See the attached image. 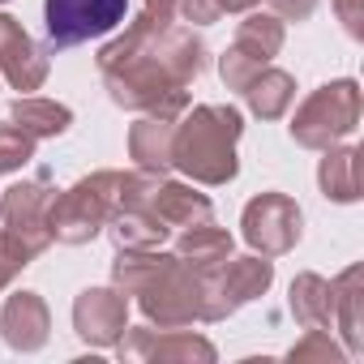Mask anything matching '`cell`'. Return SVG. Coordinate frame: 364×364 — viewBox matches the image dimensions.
Returning <instances> with one entry per match:
<instances>
[{"mask_svg": "<svg viewBox=\"0 0 364 364\" xmlns=\"http://www.w3.org/2000/svg\"><path fill=\"white\" fill-rule=\"evenodd\" d=\"M240 112L228 103H202L176 120L171 133V167L193 176L198 185H228L236 176V141H240Z\"/></svg>", "mask_w": 364, "mask_h": 364, "instance_id": "cell-1", "label": "cell"}, {"mask_svg": "<svg viewBox=\"0 0 364 364\" xmlns=\"http://www.w3.org/2000/svg\"><path fill=\"white\" fill-rule=\"evenodd\" d=\"M120 180H124V171H95V176L77 180L73 189L56 193L52 215H48L52 240H60V245H90L107 228V219L116 210Z\"/></svg>", "mask_w": 364, "mask_h": 364, "instance_id": "cell-2", "label": "cell"}, {"mask_svg": "<svg viewBox=\"0 0 364 364\" xmlns=\"http://www.w3.org/2000/svg\"><path fill=\"white\" fill-rule=\"evenodd\" d=\"M355 124H360V86H355L351 77H343V82H330V86L313 90V95L296 107V116H291V137H296V146H304V150H326V146H334L338 137H347Z\"/></svg>", "mask_w": 364, "mask_h": 364, "instance_id": "cell-3", "label": "cell"}, {"mask_svg": "<svg viewBox=\"0 0 364 364\" xmlns=\"http://www.w3.org/2000/svg\"><path fill=\"white\" fill-rule=\"evenodd\" d=\"M137 304L159 330L193 326V321H202V274L171 253L167 266L137 291Z\"/></svg>", "mask_w": 364, "mask_h": 364, "instance_id": "cell-4", "label": "cell"}, {"mask_svg": "<svg viewBox=\"0 0 364 364\" xmlns=\"http://www.w3.org/2000/svg\"><path fill=\"white\" fill-rule=\"evenodd\" d=\"M274 279L270 257H228L210 274H202V321H223L240 304L257 300Z\"/></svg>", "mask_w": 364, "mask_h": 364, "instance_id": "cell-5", "label": "cell"}, {"mask_svg": "<svg viewBox=\"0 0 364 364\" xmlns=\"http://www.w3.org/2000/svg\"><path fill=\"white\" fill-rule=\"evenodd\" d=\"M52 202H56V189H52V176L48 171H35L31 180L5 189L0 198V215H5V228L31 249V257H39L48 245H52Z\"/></svg>", "mask_w": 364, "mask_h": 364, "instance_id": "cell-6", "label": "cell"}, {"mask_svg": "<svg viewBox=\"0 0 364 364\" xmlns=\"http://www.w3.org/2000/svg\"><path fill=\"white\" fill-rule=\"evenodd\" d=\"M283 48V18L274 14H249L236 31V43L223 52L219 60V73L232 90H245Z\"/></svg>", "mask_w": 364, "mask_h": 364, "instance_id": "cell-7", "label": "cell"}, {"mask_svg": "<svg viewBox=\"0 0 364 364\" xmlns=\"http://www.w3.org/2000/svg\"><path fill=\"white\" fill-rule=\"evenodd\" d=\"M129 0H43L52 48H77L124 22Z\"/></svg>", "mask_w": 364, "mask_h": 364, "instance_id": "cell-8", "label": "cell"}, {"mask_svg": "<svg viewBox=\"0 0 364 364\" xmlns=\"http://www.w3.org/2000/svg\"><path fill=\"white\" fill-rule=\"evenodd\" d=\"M240 228H245V240L262 257H283L300 240V206L287 193H262L245 206Z\"/></svg>", "mask_w": 364, "mask_h": 364, "instance_id": "cell-9", "label": "cell"}, {"mask_svg": "<svg viewBox=\"0 0 364 364\" xmlns=\"http://www.w3.org/2000/svg\"><path fill=\"white\" fill-rule=\"evenodd\" d=\"M120 360H159V364H193V360H215L210 338L193 334V330H150V326H124V334L116 338Z\"/></svg>", "mask_w": 364, "mask_h": 364, "instance_id": "cell-10", "label": "cell"}, {"mask_svg": "<svg viewBox=\"0 0 364 364\" xmlns=\"http://www.w3.org/2000/svg\"><path fill=\"white\" fill-rule=\"evenodd\" d=\"M129 326V296L116 287H86L73 300V330L90 347H116Z\"/></svg>", "mask_w": 364, "mask_h": 364, "instance_id": "cell-11", "label": "cell"}, {"mask_svg": "<svg viewBox=\"0 0 364 364\" xmlns=\"http://www.w3.org/2000/svg\"><path fill=\"white\" fill-rule=\"evenodd\" d=\"M0 73L14 90H39L48 82V52L18 26V18L0 14Z\"/></svg>", "mask_w": 364, "mask_h": 364, "instance_id": "cell-12", "label": "cell"}, {"mask_svg": "<svg viewBox=\"0 0 364 364\" xmlns=\"http://www.w3.org/2000/svg\"><path fill=\"white\" fill-rule=\"evenodd\" d=\"M52 330V313L43 304L39 291H14L5 300V313H0V334L14 351H39L48 343Z\"/></svg>", "mask_w": 364, "mask_h": 364, "instance_id": "cell-13", "label": "cell"}, {"mask_svg": "<svg viewBox=\"0 0 364 364\" xmlns=\"http://www.w3.org/2000/svg\"><path fill=\"white\" fill-rule=\"evenodd\" d=\"M180 116H163V112H146L133 129H129V159L137 163V171L163 176L171 167V133H176Z\"/></svg>", "mask_w": 364, "mask_h": 364, "instance_id": "cell-14", "label": "cell"}, {"mask_svg": "<svg viewBox=\"0 0 364 364\" xmlns=\"http://www.w3.org/2000/svg\"><path fill=\"white\" fill-rule=\"evenodd\" d=\"M150 210L159 215V223L176 236V232H185V228H198V223H210L215 210H210V198L189 189V185H154L150 193Z\"/></svg>", "mask_w": 364, "mask_h": 364, "instance_id": "cell-15", "label": "cell"}, {"mask_svg": "<svg viewBox=\"0 0 364 364\" xmlns=\"http://www.w3.org/2000/svg\"><path fill=\"white\" fill-rule=\"evenodd\" d=\"M103 232H112L116 249H159V245L171 236V232L159 223V215L150 210V202H137V206H116Z\"/></svg>", "mask_w": 364, "mask_h": 364, "instance_id": "cell-16", "label": "cell"}, {"mask_svg": "<svg viewBox=\"0 0 364 364\" xmlns=\"http://www.w3.org/2000/svg\"><path fill=\"white\" fill-rule=\"evenodd\" d=\"M176 236H180L176 240V257L185 262V266H193L198 274H210L215 266H223L232 257V236L223 228H215V219L198 223V228H185V232H176Z\"/></svg>", "mask_w": 364, "mask_h": 364, "instance_id": "cell-17", "label": "cell"}, {"mask_svg": "<svg viewBox=\"0 0 364 364\" xmlns=\"http://www.w3.org/2000/svg\"><path fill=\"white\" fill-rule=\"evenodd\" d=\"M291 313L304 330H330V321H334L330 283L321 274H296L291 279Z\"/></svg>", "mask_w": 364, "mask_h": 364, "instance_id": "cell-18", "label": "cell"}, {"mask_svg": "<svg viewBox=\"0 0 364 364\" xmlns=\"http://www.w3.org/2000/svg\"><path fill=\"white\" fill-rule=\"evenodd\" d=\"M330 304H334V321L347 338V351L360 355L364 351V330H360V266L343 270L330 283Z\"/></svg>", "mask_w": 364, "mask_h": 364, "instance_id": "cell-19", "label": "cell"}, {"mask_svg": "<svg viewBox=\"0 0 364 364\" xmlns=\"http://www.w3.org/2000/svg\"><path fill=\"white\" fill-rule=\"evenodd\" d=\"M317 180H321V193H326V198H334V202H355V198H360V150H355V146H343V150L326 146V159H321Z\"/></svg>", "mask_w": 364, "mask_h": 364, "instance_id": "cell-20", "label": "cell"}, {"mask_svg": "<svg viewBox=\"0 0 364 364\" xmlns=\"http://www.w3.org/2000/svg\"><path fill=\"white\" fill-rule=\"evenodd\" d=\"M245 99H249V107H253L262 120H279V116L296 103V82H291V73H283V69H262V73L245 86Z\"/></svg>", "mask_w": 364, "mask_h": 364, "instance_id": "cell-21", "label": "cell"}, {"mask_svg": "<svg viewBox=\"0 0 364 364\" xmlns=\"http://www.w3.org/2000/svg\"><path fill=\"white\" fill-rule=\"evenodd\" d=\"M14 124H22L35 141L39 137H60L69 124H73V112L65 107V103H52V99H18L14 103V116H9Z\"/></svg>", "mask_w": 364, "mask_h": 364, "instance_id": "cell-22", "label": "cell"}, {"mask_svg": "<svg viewBox=\"0 0 364 364\" xmlns=\"http://www.w3.org/2000/svg\"><path fill=\"white\" fill-rule=\"evenodd\" d=\"M31 159H35V137L14 120H0V171H18Z\"/></svg>", "mask_w": 364, "mask_h": 364, "instance_id": "cell-23", "label": "cell"}, {"mask_svg": "<svg viewBox=\"0 0 364 364\" xmlns=\"http://www.w3.org/2000/svg\"><path fill=\"white\" fill-rule=\"evenodd\" d=\"M26 266H31V249H26V245L5 228V232H0V291H5V287L26 270Z\"/></svg>", "mask_w": 364, "mask_h": 364, "instance_id": "cell-24", "label": "cell"}, {"mask_svg": "<svg viewBox=\"0 0 364 364\" xmlns=\"http://www.w3.org/2000/svg\"><path fill=\"white\" fill-rule=\"evenodd\" d=\"M343 351L334 347V338H330V330H309L291 351H287V360H296V364H304V360H338Z\"/></svg>", "mask_w": 364, "mask_h": 364, "instance_id": "cell-25", "label": "cell"}, {"mask_svg": "<svg viewBox=\"0 0 364 364\" xmlns=\"http://www.w3.org/2000/svg\"><path fill=\"white\" fill-rule=\"evenodd\" d=\"M171 18H176V0H141V14H137V22H133L129 31L154 35V31L171 26Z\"/></svg>", "mask_w": 364, "mask_h": 364, "instance_id": "cell-26", "label": "cell"}, {"mask_svg": "<svg viewBox=\"0 0 364 364\" xmlns=\"http://www.w3.org/2000/svg\"><path fill=\"white\" fill-rule=\"evenodd\" d=\"M270 9H274V18H283V22H304V18L317 9V0H270Z\"/></svg>", "mask_w": 364, "mask_h": 364, "instance_id": "cell-27", "label": "cell"}, {"mask_svg": "<svg viewBox=\"0 0 364 364\" xmlns=\"http://www.w3.org/2000/svg\"><path fill=\"white\" fill-rule=\"evenodd\" d=\"M334 9L347 26V35H360V18H364V0H334Z\"/></svg>", "mask_w": 364, "mask_h": 364, "instance_id": "cell-28", "label": "cell"}, {"mask_svg": "<svg viewBox=\"0 0 364 364\" xmlns=\"http://www.w3.org/2000/svg\"><path fill=\"white\" fill-rule=\"evenodd\" d=\"M257 0H210V9L223 18V14H245V9H253Z\"/></svg>", "mask_w": 364, "mask_h": 364, "instance_id": "cell-29", "label": "cell"}, {"mask_svg": "<svg viewBox=\"0 0 364 364\" xmlns=\"http://www.w3.org/2000/svg\"><path fill=\"white\" fill-rule=\"evenodd\" d=\"M0 5H5V0H0Z\"/></svg>", "mask_w": 364, "mask_h": 364, "instance_id": "cell-30", "label": "cell"}]
</instances>
